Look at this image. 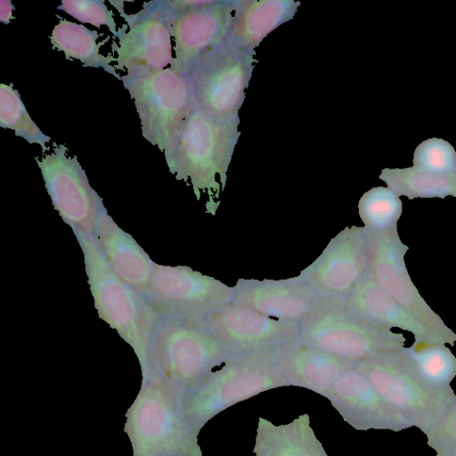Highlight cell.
I'll list each match as a JSON object with an SVG mask.
<instances>
[{
  "label": "cell",
  "instance_id": "28",
  "mask_svg": "<svg viewBox=\"0 0 456 456\" xmlns=\"http://www.w3.org/2000/svg\"><path fill=\"white\" fill-rule=\"evenodd\" d=\"M0 126L13 130L16 136L40 145L43 151H47L46 143L51 138L32 120L12 84L0 85Z\"/></svg>",
  "mask_w": 456,
  "mask_h": 456
},
{
  "label": "cell",
  "instance_id": "30",
  "mask_svg": "<svg viewBox=\"0 0 456 456\" xmlns=\"http://www.w3.org/2000/svg\"><path fill=\"white\" fill-rule=\"evenodd\" d=\"M57 9L79 22L96 28L106 26L115 37L118 35L113 12L103 0H63Z\"/></svg>",
  "mask_w": 456,
  "mask_h": 456
},
{
  "label": "cell",
  "instance_id": "7",
  "mask_svg": "<svg viewBox=\"0 0 456 456\" xmlns=\"http://www.w3.org/2000/svg\"><path fill=\"white\" fill-rule=\"evenodd\" d=\"M233 355L205 328L161 318L150 343L147 371L142 376L155 373L185 390Z\"/></svg>",
  "mask_w": 456,
  "mask_h": 456
},
{
  "label": "cell",
  "instance_id": "35",
  "mask_svg": "<svg viewBox=\"0 0 456 456\" xmlns=\"http://www.w3.org/2000/svg\"><path fill=\"white\" fill-rule=\"evenodd\" d=\"M327 456H329V455H327Z\"/></svg>",
  "mask_w": 456,
  "mask_h": 456
},
{
  "label": "cell",
  "instance_id": "29",
  "mask_svg": "<svg viewBox=\"0 0 456 456\" xmlns=\"http://www.w3.org/2000/svg\"><path fill=\"white\" fill-rule=\"evenodd\" d=\"M413 167L434 174H451L456 171V151L442 138H428L415 149Z\"/></svg>",
  "mask_w": 456,
  "mask_h": 456
},
{
  "label": "cell",
  "instance_id": "5",
  "mask_svg": "<svg viewBox=\"0 0 456 456\" xmlns=\"http://www.w3.org/2000/svg\"><path fill=\"white\" fill-rule=\"evenodd\" d=\"M121 81L134 100L142 136L167 154L197 108L188 76L170 67L135 69L121 76Z\"/></svg>",
  "mask_w": 456,
  "mask_h": 456
},
{
  "label": "cell",
  "instance_id": "10",
  "mask_svg": "<svg viewBox=\"0 0 456 456\" xmlns=\"http://www.w3.org/2000/svg\"><path fill=\"white\" fill-rule=\"evenodd\" d=\"M255 54L227 40L200 56L187 75L197 109L218 119L238 118Z\"/></svg>",
  "mask_w": 456,
  "mask_h": 456
},
{
  "label": "cell",
  "instance_id": "23",
  "mask_svg": "<svg viewBox=\"0 0 456 456\" xmlns=\"http://www.w3.org/2000/svg\"><path fill=\"white\" fill-rule=\"evenodd\" d=\"M253 452L258 456L328 455L311 428L307 413L282 425L260 417Z\"/></svg>",
  "mask_w": 456,
  "mask_h": 456
},
{
  "label": "cell",
  "instance_id": "8",
  "mask_svg": "<svg viewBox=\"0 0 456 456\" xmlns=\"http://www.w3.org/2000/svg\"><path fill=\"white\" fill-rule=\"evenodd\" d=\"M379 394L412 425L426 434L456 400L439 392L418 374L403 348L374 354L355 364Z\"/></svg>",
  "mask_w": 456,
  "mask_h": 456
},
{
  "label": "cell",
  "instance_id": "20",
  "mask_svg": "<svg viewBox=\"0 0 456 456\" xmlns=\"http://www.w3.org/2000/svg\"><path fill=\"white\" fill-rule=\"evenodd\" d=\"M94 236L115 273L144 295L151 280L154 262L129 233L118 227L104 207L97 217Z\"/></svg>",
  "mask_w": 456,
  "mask_h": 456
},
{
  "label": "cell",
  "instance_id": "19",
  "mask_svg": "<svg viewBox=\"0 0 456 456\" xmlns=\"http://www.w3.org/2000/svg\"><path fill=\"white\" fill-rule=\"evenodd\" d=\"M272 355L290 386L323 396L343 372L356 364L301 339L278 348Z\"/></svg>",
  "mask_w": 456,
  "mask_h": 456
},
{
  "label": "cell",
  "instance_id": "1",
  "mask_svg": "<svg viewBox=\"0 0 456 456\" xmlns=\"http://www.w3.org/2000/svg\"><path fill=\"white\" fill-rule=\"evenodd\" d=\"M240 118L218 119L195 109L186 118L172 149L164 154L169 172L190 183L198 200L208 197L206 212L218 209L226 173L240 137Z\"/></svg>",
  "mask_w": 456,
  "mask_h": 456
},
{
  "label": "cell",
  "instance_id": "2",
  "mask_svg": "<svg viewBox=\"0 0 456 456\" xmlns=\"http://www.w3.org/2000/svg\"><path fill=\"white\" fill-rule=\"evenodd\" d=\"M183 389L151 373L126 413L133 456H202L183 405Z\"/></svg>",
  "mask_w": 456,
  "mask_h": 456
},
{
  "label": "cell",
  "instance_id": "26",
  "mask_svg": "<svg viewBox=\"0 0 456 456\" xmlns=\"http://www.w3.org/2000/svg\"><path fill=\"white\" fill-rule=\"evenodd\" d=\"M403 350L426 384L439 392L455 394L451 383L456 376V357L444 344L414 341Z\"/></svg>",
  "mask_w": 456,
  "mask_h": 456
},
{
  "label": "cell",
  "instance_id": "15",
  "mask_svg": "<svg viewBox=\"0 0 456 456\" xmlns=\"http://www.w3.org/2000/svg\"><path fill=\"white\" fill-rule=\"evenodd\" d=\"M367 232L370 271L376 281L398 303L442 336L447 344L453 346L456 333L428 305L410 277L404 261L409 247L402 242L398 229Z\"/></svg>",
  "mask_w": 456,
  "mask_h": 456
},
{
  "label": "cell",
  "instance_id": "16",
  "mask_svg": "<svg viewBox=\"0 0 456 456\" xmlns=\"http://www.w3.org/2000/svg\"><path fill=\"white\" fill-rule=\"evenodd\" d=\"M202 327L234 354H272L300 339L299 322L273 319L232 303L210 315Z\"/></svg>",
  "mask_w": 456,
  "mask_h": 456
},
{
  "label": "cell",
  "instance_id": "31",
  "mask_svg": "<svg viewBox=\"0 0 456 456\" xmlns=\"http://www.w3.org/2000/svg\"><path fill=\"white\" fill-rule=\"evenodd\" d=\"M425 435L436 453L456 451V400Z\"/></svg>",
  "mask_w": 456,
  "mask_h": 456
},
{
  "label": "cell",
  "instance_id": "27",
  "mask_svg": "<svg viewBox=\"0 0 456 456\" xmlns=\"http://www.w3.org/2000/svg\"><path fill=\"white\" fill-rule=\"evenodd\" d=\"M403 203L391 189L373 187L364 192L358 203L359 216L369 232H381L397 228Z\"/></svg>",
  "mask_w": 456,
  "mask_h": 456
},
{
  "label": "cell",
  "instance_id": "9",
  "mask_svg": "<svg viewBox=\"0 0 456 456\" xmlns=\"http://www.w3.org/2000/svg\"><path fill=\"white\" fill-rule=\"evenodd\" d=\"M143 296L161 318L202 327L210 315L232 303L233 287L189 266L154 263Z\"/></svg>",
  "mask_w": 456,
  "mask_h": 456
},
{
  "label": "cell",
  "instance_id": "6",
  "mask_svg": "<svg viewBox=\"0 0 456 456\" xmlns=\"http://www.w3.org/2000/svg\"><path fill=\"white\" fill-rule=\"evenodd\" d=\"M299 328L303 342L355 362L402 349L406 341L402 333L369 320L342 300L320 298Z\"/></svg>",
  "mask_w": 456,
  "mask_h": 456
},
{
  "label": "cell",
  "instance_id": "11",
  "mask_svg": "<svg viewBox=\"0 0 456 456\" xmlns=\"http://www.w3.org/2000/svg\"><path fill=\"white\" fill-rule=\"evenodd\" d=\"M166 2L175 43L170 68L187 76L200 56L228 40L238 1Z\"/></svg>",
  "mask_w": 456,
  "mask_h": 456
},
{
  "label": "cell",
  "instance_id": "32",
  "mask_svg": "<svg viewBox=\"0 0 456 456\" xmlns=\"http://www.w3.org/2000/svg\"><path fill=\"white\" fill-rule=\"evenodd\" d=\"M15 10V7L9 0H1L0 1V21L4 24H9L12 19H14L12 16V11Z\"/></svg>",
  "mask_w": 456,
  "mask_h": 456
},
{
  "label": "cell",
  "instance_id": "21",
  "mask_svg": "<svg viewBox=\"0 0 456 456\" xmlns=\"http://www.w3.org/2000/svg\"><path fill=\"white\" fill-rule=\"evenodd\" d=\"M345 301L357 313L383 327L411 332L414 341L447 344L442 336L383 289L370 271Z\"/></svg>",
  "mask_w": 456,
  "mask_h": 456
},
{
  "label": "cell",
  "instance_id": "12",
  "mask_svg": "<svg viewBox=\"0 0 456 456\" xmlns=\"http://www.w3.org/2000/svg\"><path fill=\"white\" fill-rule=\"evenodd\" d=\"M109 3L126 22L118 28V42L113 41L111 45L117 54L116 69H163L172 64V36L166 0L145 2L133 14L125 12L124 1Z\"/></svg>",
  "mask_w": 456,
  "mask_h": 456
},
{
  "label": "cell",
  "instance_id": "25",
  "mask_svg": "<svg viewBox=\"0 0 456 456\" xmlns=\"http://www.w3.org/2000/svg\"><path fill=\"white\" fill-rule=\"evenodd\" d=\"M387 187L397 196L416 198H456V171L451 174H434L413 167L384 168L379 175Z\"/></svg>",
  "mask_w": 456,
  "mask_h": 456
},
{
  "label": "cell",
  "instance_id": "24",
  "mask_svg": "<svg viewBox=\"0 0 456 456\" xmlns=\"http://www.w3.org/2000/svg\"><path fill=\"white\" fill-rule=\"evenodd\" d=\"M99 37L101 35L96 30H91L82 24L60 18L49 39L53 48L63 52L67 60H78L84 67L102 68L121 80V76L117 73L115 66L110 64L116 61V58L111 54L104 55L100 52L101 46L108 42L109 37L98 43Z\"/></svg>",
  "mask_w": 456,
  "mask_h": 456
},
{
  "label": "cell",
  "instance_id": "22",
  "mask_svg": "<svg viewBox=\"0 0 456 456\" xmlns=\"http://www.w3.org/2000/svg\"><path fill=\"white\" fill-rule=\"evenodd\" d=\"M299 5L292 0L238 1L228 41L255 52L267 35L294 17Z\"/></svg>",
  "mask_w": 456,
  "mask_h": 456
},
{
  "label": "cell",
  "instance_id": "18",
  "mask_svg": "<svg viewBox=\"0 0 456 456\" xmlns=\"http://www.w3.org/2000/svg\"><path fill=\"white\" fill-rule=\"evenodd\" d=\"M319 300L297 275L281 280L239 279L233 286L232 303L273 319L300 322Z\"/></svg>",
  "mask_w": 456,
  "mask_h": 456
},
{
  "label": "cell",
  "instance_id": "13",
  "mask_svg": "<svg viewBox=\"0 0 456 456\" xmlns=\"http://www.w3.org/2000/svg\"><path fill=\"white\" fill-rule=\"evenodd\" d=\"M370 271V240L365 227H346L299 276L322 299L345 301Z\"/></svg>",
  "mask_w": 456,
  "mask_h": 456
},
{
  "label": "cell",
  "instance_id": "33",
  "mask_svg": "<svg viewBox=\"0 0 456 456\" xmlns=\"http://www.w3.org/2000/svg\"><path fill=\"white\" fill-rule=\"evenodd\" d=\"M436 456H456V451L438 452L436 453Z\"/></svg>",
  "mask_w": 456,
  "mask_h": 456
},
{
  "label": "cell",
  "instance_id": "14",
  "mask_svg": "<svg viewBox=\"0 0 456 456\" xmlns=\"http://www.w3.org/2000/svg\"><path fill=\"white\" fill-rule=\"evenodd\" d=\"M64 144L40 159L35 158L40 168L45 186L53 206L73 232L94 235L102 199L91 187L85 170L76 155L69 156Z\"/></svg>",
  "mask_w": 456,
  "mask_h": 456
},
{
  "label": "cell",
  "instance_id": "17",
  "mask_svg": "<svg viewBox=\"0 0 456 456\" xmlns=\"http://www.w3.org/2000/svg\"><path fill=\"white\" fill-rule=\"evenodd\" d=\"M324 397L329 399L342 419L356 430L398 432L412 427L355 366L343 372Z\"/></svg>",
  "mask_w": 456,
  "mask_h": 456
},
{
  "label": "cell",
  "instance_id": "34",
  "mask_svg": "<svg viewBox=\"0 0 456 456\" xmlns=\"http://www.w3.org/2000/svg\"><path fill=\"white\" fill-rule=\"evenodd\" d=\"M256 456H258V455H256Z\"/></svg>",
  "mask_w": 456,
  "mask_h": 456
},
{
  "label": "cell",
  "instance_id": "3",
  "mask_svg": "<svg viewBox=\"0 0 456 456\" xmlns=\"http://www.w3.org/2000/svg\"><path fill=\"white\" fill-rule=\"evenodd\" d=\"M84 255L85 270L99 317L134 350L142 375L148 369V351L161 319L145 297L121 280L101 252L94 235L74 232Z\"/></svg>",
  "mask_w": 456,
  "mask_h": 456
},
{
  "label": "cell",
  "instance_id": "4",
  "mask_svg": "<svg viewBox=\"0 0 456 456\" xmlns=\"http://www.w3.org/2000/svg\"><path fill=\"white\" fill-rule=\"evenodd\" d=\"M290 386L272 354H235L199 384L183 391L186 419L199 435L216 415L270 389Z\"/></svg>",
  "mask_w": 456,
  "mask_h": 456
}]
</instances>
